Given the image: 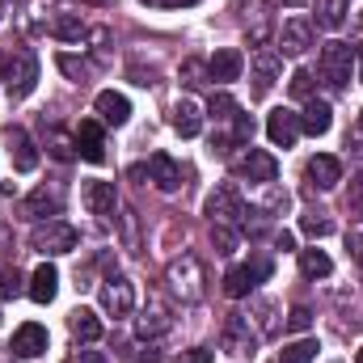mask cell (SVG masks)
I'll use <instances>...</instances> for the list:
<instances>
[{
    "label": "cell",
    "mask_w": 363,
    "mask_h": 363,
    "mask_svg": "<svg viewBox=\"0 0 363 363\" xmlns=\"http://www.w3.org/2000/svg\"><path fill=\"white\" fill-rule=\"evenodd\" d=\"M233 114H237V101H233L228 93H216V97H211V118L224 123V118H233Z\"/></svg>",
    "instance_id": "40"
},
{
    "label": "cell",
    "mask_w": 363,
    "mask_h": 363,
    "mask_svg": "<svg viewBox=\"0 0 363 363\" xmlns=\"http://www.w3.org/2000/svg\"><path fill=\"white\" fill-rule=\"evenodd\" d=\"M68 330H72L77 342H97V338H101V317H97L93 308H77V313L68 317Z\"/></svg>",
    "instance_id": "27"
},
{
    "label": "cell",
    "mask_w": 363,
    "mask_h": 363,
    "mask_svg": "<svg viewBox=\"0 0 363 363\" xmlns=\"http://www.w3.org/2000/svg\"><path fill=\"white\" fill-rule=\"evenodd\" d=\"M30 300H38V304H51L55 300V291H60V271L51 267V262H43L38 271L30 274Z\"/></svg>",
    "instance_id": "23"
},
{
    "label": "cell",
    "mask_w": 363,
    "mask_h": 363,
    "mask_svg": "<svg viewBox=\"0 0 363 363\" xmlns=\"http://www.w3.org/2000/svg\"><path fill=\"white\" fill-rule=\"evenodd\" d=\"M174 363H211V351H207V347H190V351H182Z\"/></svg>",
    "instance_id": "44"
},
{
    "label": "cell",
    "mask_w": 363,
    "mask_h": 363,
    "mask_svg": "<svg viewBox=\"0 0 363 363\" xmlns=\"http://www.w3.org/2000/svg\"><path fill=\"white\" fill-rule=\"evenodd\" d=\"M317 72L330 89H347L351 77H355V51L347 43H325L321 47V60H317Z\"/></svg>",
    "instance_id": "2"
},
{
    "label": "cell",
    "mask_w": 363,
    "mask_h": 363,
    "mask_svg": "<svg viewBox=\"0 0 363 363\" xmlns=\"http://www.w3.org/2000/svg\"><path fill=\"white\" fill-rule=\"evenodd\" d=\"M4 250H13V228L0 220V254H4Z\"/></svg>",
    "instance_id": "48"
},
{
    "label": "cell",
    "mask_w": 363,
    "mask_h": 363,
    "mask_svg": "<svg viewBox=\"0 0 363 363\" xmlns=\"http://www.w3.org/2000/svg\"><path fill=\"white\" fill-rule=\"evenodd\" d=\"M317 47V21L313 17H287L283 30H279V55L287 60H300L304 51Z\"/></svg>",
    "instance_id": "6"
},
{
    "label": "cell",
    "mask_w": 363,
    "mask_h": 363,
    "mask_svg": "<svg viewBox=\"0 0 363 363\" xmlns=\"http://www.w3.org/2000/svg\"><path fill=\"white\" fill-rule=\"evenodd\" d=\"M355 72H359V81H363V47L355 51Z\"/></svg>",
    "instance_id": "50"
},
{
    "label": "cell",
    "mask_w": 363,
    "mask_h": 363,
    "mask_svg": "<svg viewBox=\"0 0 363 363\" xmlns=\"http://www.w3.org/2000/svg\"><path fill=\"white\" fill-rule=\"evenodd\" d=\"M72 135H77V157H85L89 165H101L106 161V135H101V123L97 118H81V127Z\"/></svg>",
    "instance_id": "14"
},
{
    "label": "cell",
    "mask_w": 363,
    "mask_h": 363,
    "mask_svg": "<svg viewBox=\"0 0 363 363\" xmlns=\"http://www.w3.org/2000/svg\"><path fill=\"white\" fill-rule=\"evenodd\" d=\"M211 245H216L220 258H228L237 250V228L233 224H211Z\"/></svg>",
    "instance_id": "33"
},
{
    "label": "cell",
    "mask_w": 363,
    "mask_h": 363,
    "mask_svg": "<svg viewBox=\"0 0 363 363\" xmlns=\"http://www.w3.org/2000/svg\"><path fill=\"white\" fill-rule=\"evenodd\" d=\"M267 274H271V258L258 254V258H250V262H241V267H228V274H224V291H228L233 300H241V296H250Z\"/></svg>",
    "instance_id": "9"
},
{
    "label": "cell",
    "mask_w": 363,
    "mask_h": 363,
    "mask_svg": "<svg viewBox=\"0 0 363 363\" xmlns=\"http://www.w3.org/2000/svg\"><path fill=\"white\" fill-rule=\"evenodd\" d=\"M97 114H101V123H110V127H123L127 118H131V101L123 97V93H114V89H101L97 93Z\"/></svg>",
    "instance_id": "21"
},
{
    "label": "cell",
    "mask_w": 363,
    "mask_h": 363,
    "mask_svg": "<svg viewBox=\"0 0 363 363\" xmlns=\"http://www.w3.org/2000/svg\"><path fill=\"white\" fill-rule=\"evenodd\" d=\"M330 123H334L330 101L308 97V101H304V114H300V131H304V135H325V131H330Z\"/></svg>",
    "instance_id": "20"
},
{
    "label": "cell",
    "mask_w": 363,
    "mask_h": 363,
    "mask_svg": "<svg viewBox=\"0 0 363 363\" xmlns=\"http://www.w3.org/2000/svg\"><path fill=\"white\" fill-rule=\"evenodd\" d=\"M267 135H271L274 148H291V144L300 140V114L287 110V106L271 110V114H267Z\"/></svg>",
    "instance_id": "13"
},
{
    "label": "cell",
    "mask_w": 363,
    "mask_h": 363,
    "mask_svg": "<svg viewBox=\"0 0 363 363\" xmlns=\"http://www.w3.org/2000/svg\"><path fill=\"white\" fill-rule=\"evenodd\" d=\"M274 245H279V250H296V237L283 228V233H274Z\"/></svg>",
    "instance_id": "47"
},
{
    "label": "cell",
    "mask_w": 363,
    "mask_h": 363,
    "mask_svg": "<svg viewBox=\"0 0 363 363\" xmlns=\"http://www.w3.org/2000/svg\"><path fill=\"white\" fill-rule=\"evenodd\" d=\"M359 135H363V114H359Z\"/></svg>",
    "instance_id": "53"
},
{
    "label": "cell",
    "mask_w": 363,
    "mask_h": 363,
    "mask_svg": "<svg viewBox=\"0 0 363 363\" xmlns=\"http://www.w3.org/2000/svg\"><path fill=\"white\" fill-rule=\"evenodd\" d=\"M47 148H51L55 161H72V157H77V135H64L60 127H51V131H47Z\"/></svg>",
    "instance_id": "31"
},
{
    "label": "cell",
    "mask_w": 363,
    "mask_h": 363,
    "mask_svg": "<svg viewBox=\"0 0 363 363\" xmlns=\"http://www.w3.org/2000/svg\"><path fill=\"white\" fill-rule=\"evenodd\" d=\"M47 30H51L60 43H81V38H85V21H81L77 13H55Z\"/></svg>",
    "instance_id": "28"
},
{
    "label": "cell",
    "mask_w": 363,
    "mask_h": 363,
    "mask_svg": "<svg viewBox=\"0 0 363 363\" xmlns=\"http://www.w3.org/2000/svg\"><path fill=\"white\" fill-rule=\"evenodd\" d=\"M237 13H241V26H245L250 43L254 47H267L271 34H274V4L271 0H241Z\"/></svg>",
    "instance_id": "7"
},
{
    "label": "cell",
    "mask_w": 363,
    "mask_h": 363,
    "mask_svg": "<svg viewBox=\"0 0 363 363\" xmlns=\"http://www.w3.org/2000/svg\"><path fill=\"white\" fill-rule=\"evenodd\" d=\"M279 72H283V55L271 51V47H262V51L254 55V97H267L271 85L279 81Z\"/></svg>",
    "instance_id": "17"
},
{
    "label": "cell",
    "mask_w": 363,
    "mask_h": 363,
    "mask_svg": "<svg viewBox=\"0 0 363 363\" xmlns=\"http://www.w3.org/2000/svg\"><path fill=\"white\" fill-rule=\"evenodd\" d=\"M287 4H300V0H287Z\"/></svg>",
    "instance_id": "54"
},
{
    "label": "cell",
    "mask_w": 363,
    "mask_h": 363,
    "mask_svg": "<svg viewBox=\"0 0 363 363\" xmlns=\"http://www.w3.org/2000/svg\"><path fill=\"white\" fill-rule=\"evenodd\" d=\"M308 325H313V313H308L304 304H296V308L287 313V330H296V334H304Z\"/></svg>",
    "instance_id": "41"
},
{
    "label": "cell",
    "mask_w": 363,
    "mask_h": 363,
    "mask_svg": "<svg viewBox=\"0 0 363 363\" xmlns=\"http://www.w3.org/2000/svg\"><path fill=\"white\" fill-rule=\"evenodd\" d=\"M135 330H140V338H161V334L169 330V313H165V308L152 300V304L144 308V317L135 321Z\"/></svg>",
    "instance_id": "29"
},
{
    "label": "cell",
    "mask_w": 363,
    "mask_h": 363,
    "mask_svg": "<svg viewBox=\"0 0 363 363\" xmlns=\"http://www.w3.org/2000/svg\"><path fill=\"white\" fill-rule=\"evenodd\" d=\"M77 228L72 224H64V220H43L38 228H34V237H30V245L43 254V258H60V254H72L77 250Z\"/></svg>",
    "instance_id": "3"
},
{
    "label": "cell",
    "mask_w": 363,
    "mask_h": 363,
    "mask_svg": "<svg viewBox=\"0 0 363 363\" xmlns=\"http://www.w3.org/2000/svg\"><path fill=\"white\" fill-rule=\"evenodd\" d=\"M347 211H351L355 220H363V174L351 178V190H347Z\"/></svg>",
    "instance_id": "39"
},
{
    "label": "cell",
    "mask_w": 363,
    "mask_h": 363,
    "mask_svg": "<svg viewBox=\"0 0 363 363\" xmlns=\"http://www.w3.org/2000/svg\"><path fill=\"white\" fill-rule=\"evenodd\" d=\"M148 178H152V186H157L161 194H174V190L182 186V169L174 165V157L152 152V157H148Z\"/></svg>",
    "instance_id": "19"
},
{
    "label": "cell",
    "mask_w": 363,
    "mask_h": 363,
    "mask_svg": "<svg viewBox=\"0 0 363 363\" xmlns=\"http://www.w3.org/2000/svg\"><path fill=\"white\" fill-rule=\"evenodd\" d=\"M351 4H355V0H313V9H317V26H321V30H338V26H347Z\"/></svg>",
    "instance_id": "25"
},
{
    "label": "cell",
    "mask_w": 363,
    "mask_h": 363,
    "mask_svg": "<svg viewBox=\"0 0 363 363\" xmlns=\"http://www.w3.org/2000/svg\"><path fill=\"white\" fill-rule=\"evenodd\" d=\"M4 140H9L13 169H17V174H34V169H38V148H34V140H30L21 127H9V131H4Z\"/></svg>",
    "instance_id": "15"
},
{
    "label": "cell",
    "mask_w": 363,
    "mask_h": 363,
    "mask_svg": "<svg viewBox=\"0 0 363 363\" xmlns=\"http://www.w3.org/2000/svg\"><path fill=\"white\" fill-rule=\"evenodd\" d=\"M60 68H64L77 85H85V81H89V72H93L89 64H85V60H77V55H60Z\"/></svg>",
    "instance_id": "38"
},
{
    "label": "cell",
    "mask_w": 363,
    "mask_h": 363,
    "mask_svg": "<svg viewBox=\"0 0 363 363\" xmlns=\"http://www.w3.org/2000/svg\"><path fill=\"white\" fill-rule=\"evenodd\" d=\"M144 4H165V9H182V4H199V0H144Z\"/></svg>",
    "instance_id": "49"
},
{
    "label": "cell",
    "mask_w": 363,
    "mask_h": 363,
    "mask_svg": "<svg viewBox=\"0 0 363 363\" xmlns=\"http://www.w3.org/2000/svg\"><path fill=\"white\" fill-rule=\"evenodd\" d=\"M4 85H9V97H26L38 85V60H34V51H26V47L13 51V60L4 68Z\"/></svg>",
    "instance_id": "10"
},
{
    "label": "cell",
    "mask_w": 363,
    "mask_h": 363,
    "mask_svg": "<svg viewBox=\"0 0 363 363\" xmlns=\"http://www.w3.org/2000/svg\"><path fill=\"white\" fill-rule=\"evenodd\" d=\"M207 216H211V224H241V216H245V203H241V194H237V186H216L211 194H207Z\"/></svg>",
    "instance_id": "11"
},
{
    "label": "cell",
    "mask_w": 363,
    "mask_h": 363,
    "mask_svg": "<svg viewBox=\"0 0 363 363\" xmlns=\"http://www.w3.org/2000/svg\"><path fill=\"white\" fill-rule=\"evenodd\" d=\"M300 271L308 274V279H325V274L334 271V262H330L325 250H300Z\"/></svg>",
    "instance_id": "30"
},
{
    "label": "cell",
    "mask_w": 363,
    "mask_h": 363,
    "mask_svg": "<svg viewBox=\"0 0 363 363\" xmlns=\"http://www.w3.org/2000/svg\"><path fill=\"white\" fill-rule=\"evenodd\" d=\"M207 68H211V81H216V85H228V81H237V77H241L245 60H241V51L224 47V51H216V55L207 60Z\"/></svg>",
    "instance_id": "22"
},
{
    "label": "cell",
    "mask_w": 363,
    "mask_h": 363,
    "mask_svg": "<svg viewBox=\"0 0 363 363\" xmlns=\"http://www.w3.org/2000/svg\"><path fill=\"white\" fill-rule=\"evenodd\" d=\"M26 287H30V283L21 279V271H17V267H4V271H0V291H4V300H17Z\"/></svg>",
    "instance_id": "35"
},
{
    "label": "cell",
    "mask_w": 363,
    "mask_h": 363,
    "mask_svg": "<svg viewBox=\"0 0 363 363\" xmlns=\"http://www.w3.org/2000/svg\"><path fill=\"white\" fill-rule=\"evenodd\" d=\"M317 342L313 338H300V342H291V347H283V355H279V363H313L317 359Z\"/></svg>",
    "instance_id": "32"
},
{
    "label": "cell",
    "mask_w": 363,
    "mask_h": 363,
    "mask_svg": "<svg viewBox=\"0 0 363 363\" xmlns=\"http://www.w3.org/2000/svg\"><path fill=\"white\" fill-rule=\"evenodd\" d=\"M17 359H38L43 351H47V330L38 325V321H26L17 334H13V347H9Z\"/></svg>",
    "instance_id": "18"
},
{
    "label": "cell",
    "mask_w": 363,
    "mask_h": 363,
    "mask_svg": "<svg viewBox=\"0 0 363 363\" xmlns=\"http://www.w3.org/2000/svg\"><path fill=\"white\" fill-rule=\"evenodd\" d=\"M220 347H224L228 355H237V359L254 355V351H258V330H254V321H250L245 313H228V317H224V330H220Z\"/></svg>",
    "instance_id": "5"
},
{
    "label": "cell",
    "mask_w": 363,
    "mask_h": 363,
    "mask_svg": "<svg viewBox=\"0 0 363 363\" xmlns=\"http://www.w3.org/2000/svg\"><path fill=\"white\" fill-rule=\"evenodd\" d=\"M165 283H169V291L186 300V304H199L203 296H207V267H203V258L199 254H182L169 262V271H165Z\"/></svg>",
    "instance_id": "1"
},
{
    "label": "cell",
    "mask_w": 363,
    "mask_h": 363,
    "mask_svg": "<svg viewBox=\"0 0 363 363\" xmlns=\"http://www.w3.org/2000/svg\"><path fill=\"white\" fill-rule=\"evenodd\" d=\"M300 228H304L308 237H330V233H334V220H330L325 211H308V216L300 220Z\"/></svg>",
    "instance_id": "36"
},
{
    "label": "cell",
    "mask_w": 363,
    "mask_h": 363,
    "mask_svg": "<svg viewBox=\"0 0 363 363\" xmlns=\"http://www.w3.org/2000/svg\"><path fill=\"white\" fill-rule=\"evenodd\" d=\"M233 174L245 178V182H258V186H274V178H279V161H274L271 152L245 144V148L233 157Z\"/></svg>",
    "instance_id": "4"
},
{
    "label": "cell",
    "mask_w": 363,
    "mask_h": 363,
    "mask_svg": "<svg viewBox=\"0 0 363 363\" xmlns=\"http://www.w3.org/2000/svg\"><path fill=\"white\" fill-rule=\"evenodd\" d=\"M304 178H308L313 190H334V186L342 182V161L330 157V152H321V157H313V161L304 165Z\"/></svg>",
    "instance_id": "16"
},
{
    "label": "cell",
    "mask_w": 363,
    "mask_h": 363,
    "mask_svg": "<svg viewBox=\"0 0 363 363\" xmlns=\"http://www.w3.org/2000/svg\"><path fill=\"white\" fill-rule=\"evenodd\" d=\"M355 363H363V351H359V355H355Z\"/></svg>",
    "instance_id": "52"
},
{
    "label": "cell",
    "mask_w": 363,
    "mask_h": 363,
    "mask_svg": "<svg viewBox=\"0 0 363 363\" xmlns=\"http://www.w3.org/2000/svg\"><path fill=\"white\" fill-rule=\"evenodd\" d=\"M347 250H351V258L363 267V233H351V237H347Z\"/></svg>",
    "instance_id": "46"
},
{
    "label": "cell",
    "mask_w": 363,
    "mask_h": 363,
    "mask_svg": "<svg viewBox=\"0 0 363 363\" xmlns=\"http://www.w3.org/2000/svg\"><path fill=\"white\" fill-rule=\"evenodd\" d=\"M101 308H106L110 317H127V313L135 308V287H131V279L110 274V279L101 283Z\"/></svg>",
    "instance_id": "12"
},
{
    "label": "cell",
    "mask_w": 363,
    "mask_h": 363,
    "mask_svg": "<svg viewBox=\"0 0 363 363\" xmlns=\"http://www.w3.org/2000/svg\"><path fill=\"white\" fill-rule=\"evenodd\" d=\"M68 363H106V355H101V351H72Z\"/></svg>",
    "instance_id": "45"
},
{
    "label": "cell",
    "mask_w": 363,
    "mask_h": 363,
    "mask_svg": "<svg viewBox=\"0 0 363 363\" xmlns=\"http://www.w3.org/2000/svg\"><path fill=\"white\" fill-rule=\"evenodd\" d=\"M4 68H9V60H4V55H0V85H4Z\"/></svg>",
    "instance_id": "51"
},
{
    "label": "cell",
    "mask_w": 363,
    "mask_h": 363,
    "mask_svg": "<svg viewBox=\"0 0 363 363\" xmlns=\"http://www.w3.org/2000/svg\"><path fill=\"white\" fill-rule=\"evenodd\" d=\"M287 89H291V97H304V101H308L313 89H317V81H313V72H308V68H296V72H291V81H287Z\"/></svg>",
    "instance_id": "37"
},
{
    "label": "cell",
    "mask_w": 363,
    "mask_h": 363,
    "mask_svg": "<svg viewBox=\"0 0 363 363\" xmlns=\"http://www.w3.org/2000/svg\"><path fill=\"white\" fill-rule=\"evenodd\" d=\"M64 211V186L60 182H43V186H34L26 199H21V216H30V220H55Z\"/></svg>",
    "instance_id": "8"
},
{
    "label": "cell",
    "mask_w": 363,
    "mask_h": 363,
    "mask_svg": "<svg viewBox=\"0 0 363 363\" xmlns=\"http://www.w3.org/2000/svg\"><path fill=\"white\" fill-rule=\"evenodd\" d=\"M118 220H123V237H127V250H140V237H135V216H131V211H123Z\"/></svg>",
    "instance_id": "43"
},
{
    "label": "cell",
    "mask_w": 363,
    "mask_h": 363,
    "mask_svg": "<svg viewBox=\"0 0 363 363\" xmlns=\"http://www.w3.org/2000/svg\"><path fill=\"white\" fill-rule=\"evenodd\" d=\"M174 127H178V135H186V140L203 131V110H199V101L182 97L178 106H174Z\"/></svg>",
    "instance_id": "26"
},
{
    "label": "cell",
    "mask_w": 363,
    "mask_h": 363,
    "mask_svg": "<svg viewBox=\"0 0 363 363\" xmlns=\"http://www.w3.org/2000/svg\"><path fill=\"white\" fill-rule=\"evenodd\" d=\"M182 81H186L190 89L207 85V81H211V68H207V60H186V64H182Z\"/></svg>",
    "instance_id": "34"
},
{
    "label": "cell",
    "mask_w": 363,
    "mask_h": 363,
    "mask_svg": "<svg viewBox=\"0 0 363 363\" xmlns=\"http://www.w3.org/2000/svg\"><path fill=\"white\" fill-rule=\"evenodd\" d=\"M114 182H85V207H89L93 216H101V220H110L114 216Z\"/></svg>",
    "instance_id": "24"
},
{
    "label": "cell",
    "mask_w": 363,
    "mask_h": 363,
    "mask_svg": "<svg viewBox=\"0 0 363 363\" xmlns=\"http://www.w3.org/2000/svg\"><path fill=\"white\" fill-rule=\"evenodd\" d=\"M254 313H258V321H262V334H274V330H279V321H274V304H271V300H258V304H254Z\"/></svg>",
    "instance_id": "42"
}]
</instances>
